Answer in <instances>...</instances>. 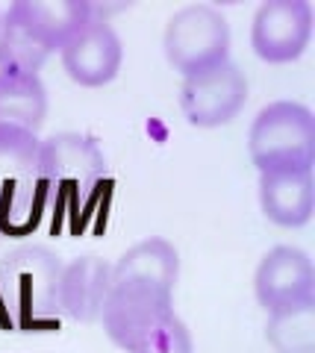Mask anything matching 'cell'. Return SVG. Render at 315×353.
Instances as JSON below:
<instances>
[{
  "instance_id": "cell-1",
  "label": "cell",
  "mask_w": 315,
  "mask_h": 353,
  "mask_svg": "<svg viewBox=\"0 0 315 353\" xmlns=\"http://www.w3.org/2000/svg\"><path fill=\"white\" fill-rule=\"evenodd\" d=\"M247 153L259 174L312 171L315 118L303 103L277 101L259 109L247 136Z\"/></svg>"
},
{
  "instance_id": "cell-2",
  "label": "cell",
  "mask_w": 315,
  "mask_h": 353,
  "mask_svg": "<svg viewBox=\"0 0 315 353\" xmlns=\"http://www.w3.org/2000/svg\"><path fill=\"white\" fill-rule=\"evenodd\" d=\"M39 176L48 189V203L59 206L71 201L80 212V201L97 189L106 176V159L97 141L83 132H59L41 141Z\"/></svg>"
},
{
  "instance_id": "cell-3",
  "label": "cell",
  "mask_w": 315,
  "mask_h": 353,
  "mask_svg": "<svg viewBox=\"0 0 315 353\" xmlns=\"http://www.w3.org/2000/svg\"><path fill=\"white\" fill-rule=\"evenodd\" d=\"M162 48L183 77H194L230 59V24L215 6H183L168 21Z\"/></svg>"
},
{
  "instance_id": "cell-4",
  "label": "cell",
  "mask_w": 315,
  "mask_h": 353,
  "mask_svg": "<svg viewBox=\"0 0 315 353\" xmlns=\"http://www.w3.org/2000/svg\"><path fill=\"white\" fill-rule=\"evenodd\" d=\"M174 315V292H165L150 283H112L106 294L101 321L106 336L121 350H133L145 336Z\"/></svg>"
},
{
  "instance_id": "cell-5",
  "label": "cell",
  "mask_w": 315,
  "mask_h": 353,
  "mask_svg": "<svg viewBox=\"0 0 315 353\" xmlns=\"http://www.w3.org/2000/svg\"><path fill=\"white\" fill-rule=\"evenodd\" d=\"M247 103V80L236 62H221L210 71L183 77L180 109L192 127H224Z\"/></svg>"
},
{
  "instance_id": "cell-6",
  "label": "cell",
  "mask_w": 315,
  "mask_h": 353,
  "mask_svg": "<svg viewBox=\"0 0 315 353\" xmlns=\"http://www.w3.org/2000/svg\"><path fill=\"white\" fill-rule=\"evenodd\" d=\"M312 39V6L307 0H265L251 24V48L263 62L283 65L303 57Z\"/></svg>"
},
{
  "instance_id": "cell-7",
  "label": "cell",
  "mask_w": 315,
  "mask_h": 353,
  "mask_svg": "<svg viewBox=\"0 0 315 353\" xmlns=\"http://www.w3.org/2000/svg\"><path fill=\"white\" fill-rule=\"evenodd\" d=\"M62 57V68L77 85L85 88H97L112 83L118 71H121V59H124V48L118 32L106 18L97 15L85 24L77 36H71L65 41V48L59 50Z\"/></svg>"
},
{
  "instance_id": "cell-8",
  "label": "cell",
  "mask_w": 315,
  "mask_h": 353,
  "mask_svg": "<svg viewBox=\"0 0 315 353\" xmlns=\"http://www.w3.org/2000/svg\"><path fill=\"white\" fill-rule=\"evenodd\" d=\"M254 292L265 312L315 301V271L312 259L301 248L277 245L271 248L254 274Z\"/></svg>"
},
{
  "instance_id": "cell-9",
  "label": "cell",
  "mask_w": 315,
  "mask_h": 353,
  "mask_svg": "<svg viewBox=\"0 0 315 353\" xmlns=\"http://www.w3.org/2000/svg\"><path fill=\"white\" fill-rule=\"evenodd\" d=\"M110 289H112V265L97 256H80L59 271L57 309H62L71 321L80 324L101 321Z\"/></svg>"
},
{
  "instance_id": "cell-10",
  "label": "cell",
  "mask_w": 315,
  "mask_h": 353,
  "mask_svg": "<svg viewBox=\"0 0 315 353\" xmlns=\"http://www.w3.org/2000/svg\"><path fill=\"white\" fill-rule=\"evenodd\" d=\"M41 48L62 50L65 41L94 18V3L85 0H15L6 9Z\"/></svg>"
},
{
  "instance_id": "cell-11",
  "label": "cell",
  "mask_w": 315,
  "mask_h": 353,
  "mask_svg": "<svg viewBox=\"0 0 315 353\" xmlns=\"http://www.w3.org/2000/svg\"><path fill=\"white\" fill-rule=\"evenodd\" d=\"M259 203L268 221L280 227H303L312 218L315 183L312 171L259 174Z\"/></svg>"
},
{
  "instance_id": "cell-12",
  "label": "cell",
  "mask_w": 315,
  "mask_h": 353,
  "mask_svg": "<svg viewBox=\"0 0 315 353\" xmlns=\"http://www.w3.org/2000/svg\"><path fill=\"white\" fill-rule=\"evenodd\" d=\"M180 277V253L165 239H145L133 245L121 259L112 265V283H150L165 292H174Z\"/></svg>"
},
{
  "instance_id": "cell-13",
  "label": "cell",
  "mask_w": 315,
  "mask_h": 353,
  "mask_svg": "<svg viewBox=\"0 0 315 353\" xmlns=\"http://www.w3.org/2000/svg\"><path fill=\"white\" fill-rule=\"evenodd\" d=\"M48 118V88L39 74L0 71V124L39 132Z\"/></svg>"
},
{
  "instance_id": "cell-14",
  "label": "cell",
  "mask_w": 315,
  "mask_h": 353,
  "mask_svg": "<svg viewBox=\"0 0 315 353\" xmlns=\"http://www.w3.org/2000/svg\"><path fill=\"white\" fill-rule=\"evenodd\" d=\"M48 209V189L39 180L27 183H3L0 185V233L27 236L39 227Z\"/></svg>"
},
{
  "instance_id": "cell-15",
  "label": "cell",
  "mask_w": 315,
  "mask_h": 353,
  "mask_svg": "<svg viewBox=\"0 0 315 353\" xmlns=\"http://www.w3.org/2000/svg\"><path fill=\"white\" fill-rule=\"evenodd\" d=\"M265 339L277 353H315V301L268 312Z\"/></svg>"
},
{
  "instance_id": "cell-16",
  "label": "cell",
  "mask_w": 315,
  "mask_h": 353,
  "mask_svg": "<svg viewBox=\"0 0 315 353\" xmlns=\"http://www.w3.org/2000/svg\"><path fill=\"white\" fill-rule=\"evenodd\" d=\"M39 148L32 130L0 124V185L39 180Z\"/></svg>"
},
{
  "instance_id": "cell-17",
  "label": "cell",
  "mask_w": 315,
  "mask_h": 353,
  "mask_svg": "<svg viewBox=\"0 0 315 353\" xmlns=\"http://www.w3.org/2000/svg\"><path fill=\"white\" fill-rule=\"evenodd\" d=\"M50 50L30 36L12 15H0V71L9 74H39Z\"/></svg>"
},
{
  "instance_id": "cell-18",
  "label": "cell",
  "mask_w": 315,
  "mask_h": 353,
  "mask_svg": "<svg viewBox=\"0 0 315 353\" xmlns=\"http://www.w3.org/2000/svg\"><path fill=\"white\" fill-rule=\"evenodd\" d=\"M130 353H194L192 347V336L189 327L183 324V318L174 312L171 318H165L154 333L145 336Z\"/></svg>"
}]
</instances>
